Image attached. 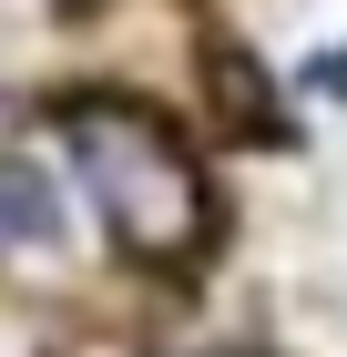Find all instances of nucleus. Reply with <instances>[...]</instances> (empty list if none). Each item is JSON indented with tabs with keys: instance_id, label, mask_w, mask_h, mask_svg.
I'll list each match as a JSON object with an SVG mask.
<instances>
[{
	"instance_id": "1",
	"label": "nucleus",
	"mask_w": 347,
	"mask_h": 357,
	"mask_svg": "<svg viewBox=\"0 0 347 357\" xmlns=\"http://www.w3.org/2000/svg\"><path fill=\"white\" fill-rule=\"evenodd\" d=\"M61 143H72L82 194L103 204V225L123 235V255L143 266H194L214 245V184L194 164V143L163 123L154 102H112V92H82L52 112Z\"/></svg>"
},
{
	"instance_id": "2",
	"label": "nucleus",
	"mask_w": 347,
	"mask_h": 357,
	"mask_svg": "<svg viewBox=\"0 0 347 357\" xmlns=\"http://www.w3.org/2000/svg\"><path fill=\"white\" fill-rule=\"evenodd\" d=\"M205 82H214V102L235 112V133H256V143H286V123H276V82L256 72V52H245L235 31H214V41H205Z\"/></svg>"
},
{
	"instance_id": "3",
	"label": "nucleus",
	"mask_w": 347,
	"mask_h": 357,
	"mask_svg": "<svg viewBox=\"0 0 347 357\" xmlns=\"http://www.w3.org/2000/svg\"><path fill=\"white\" fill-rule=\"evenodd\" d=\"M0 245H61V184L0 153Z\"/></svg>"
}]
</instances>
